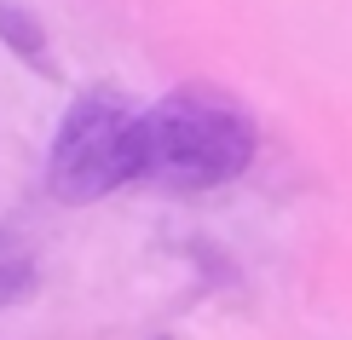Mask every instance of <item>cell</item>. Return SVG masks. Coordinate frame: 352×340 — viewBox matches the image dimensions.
Wrapping results in <instances>:
<instances>
[{"instance_id":"6da1fadb","label":"cell","mask_w":352,"mask_h":340,"mask_svg":"<svg viewBox=\"0 0 352 340\" xmlns=\"http://www.w3.org/2000/svg\"><path fill=\"white\" fill-rule=\"evenodd\" d=\"M254 144L260 139L243 104L208 87H179L144 110V179L173 190H214L248 173Z\"/></svg>"},{"instance_id":"7a4b0ae2","label":"cell","mask_w":352,"mask_h":340,"mask_svg":"<svg viewBox=\"0 0 352 340\" xmlns=\"http://www.w3.org/2000/svg\"><path fill=\"white\" fill-rule=\"evenodd\" d=\"M133 179H144V110L116 93H81L47 150L52 196L81 208Z\"/></svg>"},{"instance_id":"3957f363","label":"cell","mask_w":352,"mask_h":340,"mask_svg":"<svg viewBox=\"0 0 352 340\" xmlns=\"http://www.w3.org/2000/svg\"><path fill=\"white\" fill-rule=\"evenodd\" d=\"M0 41H6V47H12V52L23 58L29 69H41V76H52L47 29L35 23V12H29V6H12V0H0Z\"/></svg>"}]
</instances>
